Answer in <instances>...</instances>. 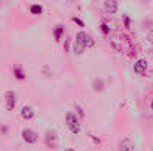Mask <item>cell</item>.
I'll list each match as a JSON object with an SVG mask.
<instances>
[{
  "instance_id": "6da1fadb",
  "label": "cell",
  "mask_w": 153,
  "mask_h": 151,
  "mask_svg": "<svg viewBox=\"0 0 153 151\" xmlns=\"http://www.w3.org/2000/svg\"><path fill=\"white\" fill-rule=\"evenodd\" d=\"M65 123H67V126H68V129H70L71 133L77 135V133L80 132V123H79V119H77V116H76L73 111H68V113L65 114Z\"/></svg>"
},
{
  "instance_id": "7a4b0ae2",
  "label": "cell",
  "mask_w": 153,
  "mask_h": 151,
  "mask_svg": "<svg viewBox=\"0 0 153 151\" xmlns=\"http://www.w3.org/2000/svg\"><path fill=\"white\" fill-rule=\"evenodd\" d=\"M76 42H77L79 45H82L83 48H92V46L95 45L94 39H92L89 34H86L85 31H79V33L76 34Z\"/></svg>"
},
{
  "instance_id": "3957f363",
  "label": "cell",
  "mask_w": 153,
  "mask_h": 151,
  "mask_svg": "<svg viewBox=\"0 0 153 151\" xmlns=\"http://www.w3.org/2000/svg\"><path fill=\"white\" fill-rule=\"evenodd\" d=\"M21 136H22V139H24L27 144H34V142L37 141V135H36V132L31 130V129H22Z\"/></svg>"
},
{
  "instance_id": "277c9868",
  "label": "cell",
  "mask_w": 153,
  "mask_h": 151,
  "mask_svg": "<svg viewBox=\"0 0 153 151\" xmlns=\"http://www.w3.org/2000/svg\"><path fill=\"white\" fill-rule=\"evenodd\" d=\"M4 99H6V108L9 111H12L15 108V104H16V95L13 91H7L4 94Z\"/></svg>"
},
{
  "instance_id": "5b68a950",
  "label": "cell",
  "mask_w": 153,
  "mask_h": 151,
  "mask_svg": "<svg viewBox=\"0 0 153 151\" xmlns=\"http://www.w3.org/2000/svg\"><path fill=\"white\" fill-rule=\"evenodd\" d=\"M46 145L51 148H56L58 147V136L53 130H48L46 132Z\"/></svg>"
},
{
  "instance_id": "8992f818",
  "label": "cell",
  "mask_w": 153,
  "mask_h": 151,
  "mask_svg": "<svg viewBox=\"0 0 153 151\" xmlns=\"http://www.w3.org/2000/svg\"><path fill=\"white\" fill-rule=\"evenodd\" d=\"M146 70H147V61L146 59H138L135 64H134V71L137 73V74H144L146 73Z\"/></svg>"
},
{
  "instance_id": "52a82bcc",
  "label": "cell",
  "mask_w": 153,
  "mask_h": 151,
  "mask_svg": "<svg viewBox=\"0 0 153 151\" xmlns=\"http://www.w3.org/2000/svg\"><path fill=\"white\" fill-rule=\"evenodd\" d=\"M134 142L129 138H125L119 142V151H134Z\"/></svg>"
},
{
  "instance_id": "ba28073f",
  "label": "cell",
  "mask_w": 153,
  "mask_h": 151,
  "mask_svg": "<svg viewBox=\"0 0 153 151\" xmlns=\"http://www.w3.org/2000/svg\"><path fill=\"white\" fill-rule=\"evenodd\" d=\"M104 9L108 13H114L117 10V0H105L104 1Z\"/></svg>"
},
{
  "instance_id": "9c48e42d",
  "label": "cell",
  "mask_w": 153,
  "mask_h": 151,
  "mask_svg": "<svg viewBox=\"0 0 153 151\" xmlns=\"http://www.w3.org/2000/svg\"><path fill=\"white\" fill-rule=\"evenodd\" d=\"M21 116H22V119L30 120V119L34 117V110H33L31 107H28V105H24V107L21 108Z\"/></svg>"
},
{
  "instance_id": "30bf717a",
  "label": "cell",
  "mask_w": 153,
  "mask_h": 151,
  "mask_svg": "<svg viewBox=\"0 0 153 151\" xmlns=\"http://www.w3.org/2000/svg\"><path fill=\"white\" fill-rule=\"evenodd\" d=\"M62 34H64V25H56L55 28H53V37H55V42H59L61 40V37H62Z\"/></svg>"
},
{
  "instance_id": "8fae6325",
  "label": "cell",
  "mask_w": 153,
  "mask_h": 151,
  "mask_svg": "<svg viewBox=\"0 0 153 151\" xmlns=\"http://www.w3.org/2000/svg\"><path fill=\"white\" fill-rule=\"evenodd\" d=\"M104 80L102 79H95L94 82H92V88H94V91L95 92H102L104 91Z\"/></svg>"
},
{
  "instance_id": "7c38bea8",
  "label": "cell",
  "mask_w": 153,
  "mask_h": 151,
  "mask_svg": "<svg viewBox=\"0 0 153 151\" xmlns=\"http://www.w3.org/2000/svg\"><path fill=\"white\" fill-rule=\"evenodd\" d=\"M13 74H15V77H16L18 80H24V79H25V74H24V71H22V68H21L19 65H16V67L13 68Z\"/></svg>"
},
{
  "instance_id": "4fadbf2b",
  "label": "cell",
  "mask_w": 153,
  "mask_h": 151,
  "mask_svg": "<svg viewBox=\"0 0 153 151\" xmlns=\"http://www.w3.org/2000/svg\"><path fill=\"white\" fill-rule=\"evenodd\" d=\"M30 12H31L33 15H40V13L43 12V7H42L40 4H33L31 9H30Z\"/></svg>"
},
{
  "instance_id": "5bb4252c",
  "label": "cell",
  "mask_w": 153,
  "mask_h": 151,
  "mask_svg": "<svg viewBox=\"0 0 153 151\" xmlns=\"http://www.w3.org/2000/svg\"><path fill=\"white\" fill-rule=\"evenodd\" d=\"M83 50H85V48H83L82 45H79L77 42H74V45H73V52H74V53L82 55V53H83Z\"/></svg>"
},
{
  "instance_id": "9a60e30c",
  "label": "cell",
  "mask_w": 153,
  "mask_h": 151,
  "mask_svg": "<svg viewBox=\"0 0 153 151\" xmlns=\"http://www.w3.org/2000/svg\"><path fill=\"white\" fill-rule=\"evenodd\" d=\"M101 31L104 33V34H108V33H110V27H108L105 22H102L101 24Z\"/></svg>"
},
{
  "instance_id": "2e32d148",
  "label": "cell",
  "mask_w": 153,
  "mask_h": 151,
  "mask_svg": "<svg viewBox=\"0 0 153 151\" xmlns=\"http://www.w3.org/2000/svg\"><path fill=\"white\" fill-rule=\"evenodd\" d=\"M71 19H73V22H76V24H77V25H80V27H83V25H85V24H83V21H80V19H79V18H76V16H73Z\"/></svg>"
},
{
  "instance_id": "e0dca14e",
  "label": "cell",
  "mask_w": 153,
  "mask_h": 151,
  "mask_svg": "<svg viewBox=\"0 0 153 151\" xmlns=\"http://www.w3.org/2000/svg\"><path fill=\"white\" fill-rule=\"evenodd\" d=\"M123 22H125V27L128 28L129 27V18H128V15H123Z\"/></svg>"
},
{
  "instance_id": "ac0fdd59",
  "label": "cell",
  "mask_w": 153,
  "mask_h": 151,
  "mask_svg": "<svg viewBox=\"0 0 153 151\" xmlns=\"http://www.w3.org/2000/svg\"><path fill=\"white\" fill-rule=\"evenodd\" d=\"M147 39H149V42L153 45V30H150L149 31V34H147Z\"/></svg>"
},
{
  "instance_id": "d6986e66",
  "label": "cell",
  "mask_w": 153,
  "mask_h": 151,
  "mask_svg": "<svg viewBox=\"0 0 153 151\" xmlns=\"http://www.w3.org/2000/svg\"><path fill=\"white\" fill-rule=\"evenodd\" d=\"M76 110H77V114H79L80 117H83V110H82L79 105H76Z\"/></svg>"
},
{
  "instance_id": "ffe728a7",
  "label": "cell",
  "mask_w": 153,
  "mask_h": 151,
  "mask_svg": "<svg viewBox=\"0 0 153 151\" xmlns=\"http://www.w3.org/2000/svg\"><path fill=\"white\" fill-rule=\"evenodd\" d=\"M64 151H74V150H73V148H65Z\"/></svg>"
},
{
  "instance_id": "44dd1931",
  "label": "cell",
  "mask_w": 153,
  "mask_h": 151,
  "mask_svg": "<svg viewBox=\"0 0 153 151\" xmlns=\"http://www.w3.org/2000/svg\"><path fill=\"white\" fill-rule=\"evenodd\" d=\"M150 107H152V110H153V99H152V104H150Z\"/></svg>"
},
{
  "instance_id": "7402d4cb",
  "label": "cell",
  "mask_w": 153,
  "mask_h": 151,
  "mask_svg": "<svg viewBox=\"0 0 153 151\" xmlns=\"http://www.w3.org/2000/svg\"><path fill=\"white\" fill-rule=\"evenodd\" d=\"M68 1H73V0H68Z\"/></svg>"
}]
</instances>
